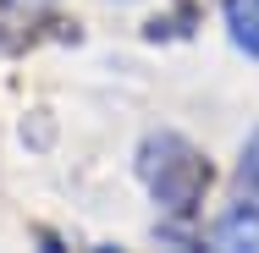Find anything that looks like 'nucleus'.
<instances>
[{
    "label": "nucleus",
    "instance_id": "obj_1",
    "mask_svg": "<svg viewBox=\"0 0 259 253\" xmlns=\"http://www.w3.org/2000/svg\"><path fill=\"white\" fill-rule=\"evenodd\" d=\"M138 176L165 215H193L209 187V160L182 132H149L138 149Z\"/></svg>",
    "mask_w": 259,
    "mask_h": 253
},
{
    "label": "nucleus",
    "instance_id": "obj_4",
    "mask_svg": "<svg viewBox=\"0 0 259 253\" xmlns=\"http://www.w3.org/2000/svg\"><path fill=\"white\" fill-rule=\"evenodd\" d=\"M237 182L248 187V198H259V132L243 143V160H237Z\"/></svg>",
    "mask_w": 259,
    "mask_h": 253
},
{
    "label": "nucleus",
    "instance_id": "obj_2",
    "mask_svg": "<svg viewBox=\"0 0 259 253\" xmlns=\"http://www.w3.org/2000/svg\"><path fill=\"white\" fill-rule=\"evenodd\" d=\"M226 33L237 50L259 55V0H226Z\"/></svg>",
    "mask_w": 259,
    "mask_h": 253
},
{
    "label": "nucleus",
    "instance_id": "obj_5",
    "mask_svg": "<svg viewBox=\"0 0 259 253\" xmlns=\"http://www.w3.org/2000/svg\"><path fill=\"white\" fill-rule=\"evenodd\" d=\"M11 6H50V0H11Z\"/></svg>",
    "mask_w": 259,
    "mask_h": 253
},
{
    "label": "nucleus",
    "instance_id": "obj_3",
    "mask_svg": "<svg viewBox=\"0 0 259 253\" xmlns=\"http://www.w3.org/2000/svg\"><path fill=\"white\" fill-rule=\"evenodd\" d=\"M215 242H259V198L254 204H243V209H232L221 226H215Z\"/></svg>",
    "mask_w": 259,
    "mask_h": 253
}]
</instances>
